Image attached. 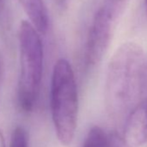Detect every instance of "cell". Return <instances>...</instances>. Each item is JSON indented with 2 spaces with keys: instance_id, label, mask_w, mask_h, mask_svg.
<instances>
[{
  "instance_id": "obj_6",
  "label": "cell",
  "mask_w": 147,
  "mask_h": 147,
  "mask_svg": "<svg viewBox=\"0 0 147 147\" xmlns=\"http://www.w3.org/2000/svg\"><path fill=\"white\" fill-rule=\"evenodd\" d=\"M30 23L39 33H45L49 28V16L44 0H18Z\"/></svg>"
},
{
  "instance_id": "obj_9",
  "label": "cell",
  "mask_w": 147,
  "mask_h": 147,
  "mask_svg": "<svg viewBox=\"0 0 147 147\" xmlns=\"http://www.w3.org/2000/svg\"><path fill=\"white\" fill-rule=\"evenodd\" d=\"M11 147H29L28 135L25 129L22 126H17L11 135Z\"/></svg>"
},
{
  "instance_id": "obj_14",
  "label": "cell",
  "mask_w": 147,
  "mask_h": 147,
  "mask_svg": "<svg viewBox=\"0 0 147 147\" xmlns=\"http://www.w3.org/2000/svg\"><path fill=\"white\" fill-rule=\"evenodd\" d=\"M0 86H1V61H0Z\"/></svg>"
},
{
  "instance_id": "obj_4",
  "label": "cell",
  "mask_w": 147,
  "mask_h": 147,
  "mask_svg": "<svg viewBox=\"0 0 147 147\" xmlns=\"http://www.w3.org/2000/svg\"><path fill=\"white\" fill-rule=\"evenodd\" d=\"M116 19L102 6L95 13L92 21L84 53L87 69L96 67L104 58L113 34Z\"/></svg>"
},
{
  "instance_id": "obj_15",
  "label": "cell",
  "mask_w": 147,
  "mask_h": 147,
  "mask_svg": "<svg viewBox=\"0 0 147 147\" xmlns=\"http://www.w3.org/2000/svg\"><path fill=\"white\" fill-rule=\"evenodd\" d=\"M144 5H145V11L147 14V0H144Z\"/></svg>"
},
{
  "instance_id": "obj_7",
  "label": "cell",
  "mask_w": 147,
  "mask_h": 147,
  "mask_svg": "<svg viewBox=\"0 0 147 147\" xmlns=\"http://www.w3.org/2000/svg\"><path fill=\"white\" fill-rule=\"evenodd\" d=\"M83 147H109V138L101 127L94 125L90 128Z\"/></svg>"
},
{
  "instance_id": "obj_5",
  "label": "cell",
  "mask_w": 147,
  "mask_h": 147,
  "mask_svg": "<svg viewBox=\"0 0 147 147\" xmlns=\"http://www.w3.org/2000/svg\"><path fill=\"white\" fill-rule=\"evenodd\" d=\"M122 138L131 147L147 143V98L129 112Z\"/></svg>"
},
{
  "instance_id": "obj_11",
  "label": "cell",
  "mask_w": 147,
  "mask_h": 147,
  "mask_svg": "<svg viewBox=\"0 0 147 147\" xmlns=\"http://www.w3.org/2000/svg\"><path fill=\"white\" fill-rule=\"evenodd\" d=\"M55 5L59 7L60 9H64L66 8L67 5V0H53Z\"/></svg>"
},
{
  "instance_id": "obj_2",
  "label": "cell",
  "mask_w": 147,
  "mask_h": 147,
  "mask_svg": "<svg viewBox=\"0 0 147 147\" xmlns=\"http://www.w3.org/2000/svg\"><path fill=\"white\" fill-rule=\"evenodd\" d=\"M52 119L59 142L69 145L75 138L79 99L75 73L66 59H59L53 68L50 86Z\"/></svg>"
},
{
  "instance_id": "obj_13",
  "label": "cell",
  "mask_w": 147,
  "mask_h": 147,
  "mask_svg": "<svg viewBox=\"0 0 147 147\" xmlns=\"http://www.w3.org/2000/svg\"><path fill=\"white\" fill-rule=\"evenodd\" d=\"M147 87V58L145 57V64H144V88Z\"/></svg>"
},
{
  "instance_id": "obj_12",
  "label": "cell",
  "mask_w": 147,
  "mask_h": 147,
  "mask_svg": "<svg viewBox=\"0 0 147 147\" xmlns=\"http://www.w3.org/2000/svg\"><path fill=\"white\" fill-rule=\"evenodd\" d=\"M0 147H6L5 137H4V134L1 130H0Z\"/></svg>"
},
{
  "instance_id": "obj_10",
  "label": "cell",
  "mask_w": 147,
  "mask_h": 147,
  "mask_svg": "<svg viewBox=\"0 0 147 147\" xmlns=\"http://www.w3.org/2000/svg\"><path fill=\"white\" fill-rule=\"evenodd\" d=\"M109 147H131L129 145L122 136L119 135L116 132L112 133L109 137Z\"/></svg>"
},
{
  "instance_id": "obj_16",
  "label": "cell",
  "mask_w": 147,
  "mask_h": 147,
  "mask_svg": "<svg viewBox=\"0 0 147 147\" xmlns=\"http://www.w3.org/2000/svg\"><path fill=\"white\" fill-rule=\"evenodd\" d=\"M1 5H2V0H0V8H1Z\"/></svg>"
},
{
  "instance_id": "obj_1",
  "label": "cell",
  "mask_w": 147,
  "mask_h": 147,
  "mask_svg": "<svg viewBox=\"0 0 147 147\" xmlns=\"http://www.w3.org/2000/svg\"><path fill=\"white\" fill-rule=\"evenodd\" d=\"M145 55L138 43L121 44L107 66L105 100L108 112L119 116L130 112L144 88Z\"/></svg>"
},
{
  "instance_id": "obj_3",
  "label": "cell",
  "mask_w": 147,
  "mask_h": 147,
  "mask_svg": "<svg viewBox=\"0 0 147 147\" xmlns=\"http://www.w3.org/2000/svg\"><path fill=\"white\" fill-rule=\"evenodd\" d=\"M19 78L18 100L24 113L34 110L38 100L43 72V49L39 32L29 21H22L18 29Z\"/></svg>"
},
{
  "instance_id": "obj_8",
  "label": "cell",
  "mask_w": 147,
  "mask_h": 147,
  "mask_svg": "<svg viewBox=\"0 0 147 147\" xmlns=\"http://www.w3.org/2000/svg\"><path fill=\"white\" fill-rule=\"evenodd\" d=\"M129 0H104L103 7L117 19L126 6Z\"/></svg>"
}]
</instances>
